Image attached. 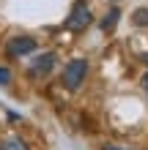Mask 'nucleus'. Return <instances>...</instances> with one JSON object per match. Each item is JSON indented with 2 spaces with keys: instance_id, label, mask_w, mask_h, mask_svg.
Wrapping results in <instances>:
<instances>
[{
  "instance_id": "f257e3e1",
  "label": "nucleus",
  "mask_w": 148,
  "mask_h": 150,
  "mask_svg": "<svg viewBox=\"0 0 148 150\" xmlns=\"http://www.w3.org/2000/svg\"><path fill=\"white\" fill-rule=\"evenodd\" d=\"M85 76H88V63L85 60H71V63H66L63 74H60V82H63L66 90H77L85 82Z\"/></svg>"
},
{
  "instance_id": "f03ea898",
  "label": "nucleus",
  "mask_w": 148,
  "mask_h": 150,
  "mask_svg": "<svg viewBox=\"0 0 148 150\" xmlns=\"http://www.w3.org/2000/svg\"><path fill=\"white\" fill-rule=\"evenodd\" d=\"M93 22V16H91V11H88V6H74L71 8V14L66 16V22H63V28L66 30H71V33H80V30H85L88 25Z\"/></svg>"
},
{
  "instance_id": "7ed1b4c3",
  "label": "nucleus",
  "mask_w": 148,
  "mask_h": 150,
  "mask_svg": "<svg viewBox=\"0 0 148 150\" xmlns=\"http://www.w3.org/2000/svg\"><path fill=\"white\" fill-rule=\"evenodd\" d=\"M36 38L33 36H14L11 41L6 44V52L11 57H25V55H33V52H36Z\"/></svg>"
},
{
  "instance_id": "20e7f679",
  "label": "nucleus",
  "mask_w": 148,
  "mask_h": 150,
  "mask_svg": "<svg viewBox=\"0 0 148 150\" xmlns=\"http://www.w3.org/2000/svg\"><path fill=\"white\" fill-rule=\"evenodd\" d=\"M52 68H55V55L52 52H44V55H36L33 57V63H30V76H47Z\"/></svg>"
},
{
  "instance_id": "39448f33",
  "label": "nucleus",
  "mask_w": 148,
  "mask_h": 150,
  "mask_svg": "<svg viewBox=\"0 0 148 150\" xmlns=\"http://www.w3.org/2000/svg\"><path fill=\"white\" fill-rule=\"evenodd\" d=\"M118 16H121V11H118V8H110V11H107V16L102 19V30H112V28H115V22H118Z\"/></svg>"
},
{
  "instance_id": "423d86ee",
  "label": "nucleus",
  "mask_w": 148,
  "mask_h": 150,
  "mask_svg": "<svg viewBox=\"0 0 148 150\" xmlns=\"http://www.w3.org/2000/svg\"><path fill=\"white\" fill-rule=\"evenodd\" d=\"M0 150H28V145H25L19 137H8L6 142L0 145Z\"/></svg>"
},
{
  "instance_id": "0eeeda50",
  "label": "nucleus",
  "mask_w": 148,
  "mask_h": 150,
  "mask_svg": "<svg viewBox=\"0 0 148 150\" xmlns=\"http://www.w3.org/2000/svg\"><path fill=\"white\" fill-rule=\"evenodd\" d=\"M132 25H137V28L148 25V8H137V11L132 14Z\"/></svg>"
},
{
  "instance_id": "6e6552de",
  "label": "nucleus",
  "mask_w": 148,
  "mask_h": 150,
  "mask_svg": "<svg viewBox=\"0 0 148 150\" xmlns=\"http://www.w3.org/2000/svg\"><path fill=\"white\" fill-rule=\"evenodd\" d=\"M8 82H11V71L0 66V87H3V85H8Z\"/></svg>"
},
{
  "instance_id": "1a4fd4ad",
  "label": "nucleus",
  "mask_w": 148,
  "mask_h": 150,
  "mask_svg": "<svg viewBox=\"0 0 148 150\" xmlns=\"http://www.w3.org/2000/svg\"><path fill=\"white\" fill-rule=\"evenodd\" d=\"M143 90H145V98H148V74L143 76Z\"/></svg>"
},
{
  "instance_id": "9d476101",
  "label": "nucleus",
  "mask_w": 148,
  "mask_h": 150,
  "mask_svg": "<svg viewBox=\"0 0 148 150\" xmlns=\"http://www.w3.org/2000/svg\"><path fill=\"white\" fill-rule=\"evenodd\" d=\"M102 150H124V147H112V145H104Z\"/></svg>"
}]
</instances>
